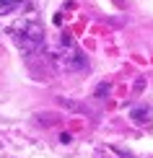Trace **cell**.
Listing matches in <instances>:
<instances>
[{
	"mask_svg": "<svg viewBox=\"0 0 153 158\" xmlns=\"http://www.w3.org/2000/svg\"><path fill=\"white\" fill-rule=\"evenodd\" d=\"M57 62H60L62 70H83L86 65H88L86 55L75 47L73 39H62V52L57 55Z\"/></svg>",
	"mask_w": 153,
	"mask_h": 158,
	"instance_id": "7a4b0ae2",
	"label": "cell"
},
{
	"mask_svg": "<svg viewBox=\"0 0 153 158\" xmlns=\"http://www.w3.org/2000/svg\"><path fill=\"white\" fill-rule=\"evenodd\" d=\"M106 94H109V83H101L96 88V96H106Z\"/></svg>",
	"mask_w": 153,
	"mask_h": 158,
	"instance_id": "5b68a950",
	"label": "cell"
},
{
	"mask_svg": "<svg viewBox=\"0 0 153 158\" xmlns=\"http://www.w3.org/2000/svg\"><path fill=\"white\" fill-rule=\"evenodd\" d=\"M29 0H0V16H13L16 10H21Z\"/></svg>",
	"mask_w": 153,
	"mask_h": 158,
	"instance_id": "3957f363",
	"label": "cell"
},
{
	"mask_svg": "<svg viewBox=\"0 0 153 158\" xmlns=\"http://www.w3.org/2000/svg\"><path fill=\"white\" fill-rule=\"evenodd\" d=\"M151 114H153L151 106H135V109L130 111V119L135 122V124H145V122L151 119Z\"/></svg>",
	"mask_w": 153,
	"mask_h": 158,
	"instance_id": "277c9868",
	"label": "cell"
},
{
	"mask_svg": "<svg viewBox=\"0 0 153 158\" xmlns=\"http://www.w3.org/2000/svg\"><path fill=\"white\" fill-rule=\"evenodd\" d=\"M11 34H13V42L18 44V49H21L23 55H34V52L44 44V29H42V23H39L36 18H26L23 23L13 26Z\"/></svg>",
	"mask_w": 153,
	"mask_h": 158,
	"instance_id": "6da1fadb",
	"label": "cell"
}]
</instances>
